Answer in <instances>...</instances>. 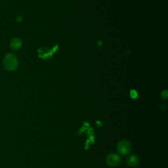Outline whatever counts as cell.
Returning <instances> with one entry per match:
<instances>
[{"instance_id":"obj_5","label":"cell","mask_w":168,"mask_h":168,"mask_svg":"<svg viewBox=\"0 0 168 168\" xmlns=\"http://www.w3.org/2000/svg\"><path fill=\"white\" fill-rule=\"evenodd\" d=\"M139 158H138L137 156H136L135 155L130 156L127 158V164L132 167L137 166L138 164H139Z\"/></svg>"},{"instance_id":"obj_3","label":"cell","mask_w":168,"mask_h":168,"mask_svg":"<svg viewBox=\"0 0 168 168\" xmlns=\"http://www.w3.org/2000/svg\"><path fill=\"white\" fill-rule=\"evenodd\" d=\"M106 162L108 166H110L111 167H115L120 164L121 160L120 156L118 154L112 153V154H110L109 155L107 156L106 158Z\"/></svg>"},{"instance_id":"obj_4","label":"cell","mask_w":168,"mask_h":168,"mask_svg":"<svg viewBox=\"0 0 168 168\" xmlns=\"http://www.w3.org/2000/svg\"><path fill=\"white\" fill-rule=\"evenodd\" d=\"M22 42L19 38H15L12 39V40L10 42V47L13 51H17L21 47Z\"/></svg>"},{"instance_id":"obj_1","label":"cell","mask_w":168,"mask_h":168,"mask_svg":"<svg viewBox=\"0 0 168 168\" xmlns=\"http://www.w3.org/2000/svg\"><path fill=\"white\" fill-rule=\"evenodd\" d=\"M3 65L6 70L9 72H13L16 70L18 65V59L13 53H8L4 57Z\"/></svg>"},{"instance_id":"obj_2","label":"cell","mask_w":168,"mask_h":168,"mask_svg":"<svg viewBox=\"0 0 168 168\" xmlns=\"http://www.w3.org/2000/svg\"><path fill=\"white\" fill-rule=\"evenodd\" d=\"M117 150L120 154L127 155L131 150V144L127 141H121L118 142L117 145Z\"/></svg>"}]
</instances>
